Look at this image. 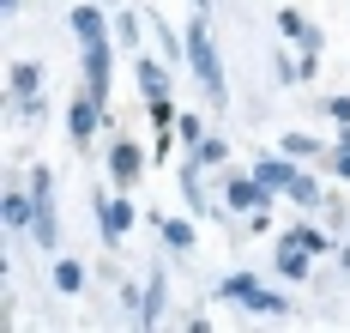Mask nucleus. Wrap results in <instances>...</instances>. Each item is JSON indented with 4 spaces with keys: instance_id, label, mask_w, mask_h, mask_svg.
<instances>
[{
    "instance_id": "obj_1",
    "label": "nucleus",
    "mask_w": 350,
    "mask_h": 333,
    "mask_svg": "<svg viewBox=\"0 0 350 333\" xmlns=\"http://www.w3.org/2000/svg\"><path fill=\"white\" fill-rule=\"evenodd\" d=\"M187 67H193V85L206 91V103L224 110V103H230V85H224V55H217V42H211V31H206V12L187 25Z\"/></svg>"
},
{
    "instance_id": "obj_2",
    "label": "nucleus",
    "mask_w": 350,
    "mask_h": 333,
    "mask_svg": "<svg viewBox=\"0 0 350 333\" xmlns=\"http://www.w3.org/2000/svg\"><path fill=\"white\" fill-rule=\"evenodd\" d=\"M25 188H31V200H36L31 243L42 249V255H55V249H61V212H55V176H49V164H42V170H31V176H25Z\"/></svg>"
},
{
    "instance_id": "obj_3",
    "label": "nucleus",
    "mask_w": 350,
    "mask_h": 333,
    "mask_svg": "<svg viewBox=\"0 0 350 333\" xmlns=\"http://www.w3.org/2000/svg\"><path fill=\"white\" fill-rule=\"evenodd\" d=\"M79 61H85V91L109 103V85H115V37H91L79 42Z\"/></svg>"
},
{
    "instance_id": "obj_4",
    "label": "nucleus",
    "mask_w": 350,
    "mask_h": 333,
    "mask_svg": "<svg viewBox=\"0 0 350 333\" xmlns=\"http://www.w3.org/2000/svg\"><path fill=\"white\" fill-rule=\"evenodd\" d=\"M145 164H151V151H145L133 134H115V140H109V182L121 188V194L145 176Z\"/></svg>"
},
{
    "instance_id": "obj_5",
    "label": "nucleus",
    "mask_w": 350,
    "mask_h": 333,
    "mask_svg": "<svg viewBox=\"0 0 350 333\" xmlns=\"http://www.w3.org/2000/svg\"><path fill=\"white\" fill-rule=\"evenodd\" d=\"M91 206H97V230H103V243H109V249H121L127 230H133V200H127V194H97Z\"/></svg>"
},
{
    "instance_id": "obj_6",
    "label": "nucleus",
    "mask_w": 350,
    "mask_h": 333,
    "mask_svg": "<svg viewBox=\"0 0 350 333\" xmlns=\"http://www.w3.org/2000/svg\"><path fill=\"white\" fill-rule=\"evenodd\" d=\"M103 127V103L79 85V97H72V110H67V140H72V151H91V134Z\"/></svg>"
},
{
    "instance_id": "obj_7",
    "label": "nucleus",
    "mask_w": 350,
    "mask_h": 333,
    "mask_svg": "<svg viewBox=\"0 0 350 333\" xmlns=\"http://www.w3.org/2000/svg\"><path fill=\"white\" fill-rule=\"evenodd\" d=\"M224 206H230L236 219L260 212V206H266V188H260V176H254V170H242V176L230 170V176H224Z\"/></svg>"
},
{
    "instance_id": "obj_8",
    "label": "nucleus",
    "mask_w": 350,
    "mask_h": 333,
    "mask_svg": "<svg viewBox=\"0 0 350 333\" xmlns=\"http://www.w3.org/2000/svg\"><path fill=\"white\" fill-rule=\"evenodd\" d=\"M278 37H284V42H296L302 55H320V49H326V31H320V25H308L296 6H284V12H278Z\"/></svg>"
},
{
    "instance_id": "obj_9",
    "label": "nucleus",
    "mask_w": 350,
    "mask_h": 333,
    "mask_svg": "<svg viewBox=\"0 0 350 333\" xmlns=\"http://www.w3.org/2000/svg\"><path fill=\"white\" fill-rule=\"evenodd\" d=\"M133 85H139L145 103H157V97H170V61H151L133 49Z\"/></svg>"
},
{
    "instance_id": "obj_10",
    "label": "nucleus",
    "mask_w": 350,
    "mask_h": 333,
    "mask_svg": "<svg viewBox=\"0 0 350 333\" xmlns=\"http://www.w3.org/2000/svg\"><path fill=\"white\" fill-rule=\"evenodd\" d=\"M31 219H36L31 188H6V194H0V224H6V230H25V236H31Z\"/></svg>"
},
{
    "instance_id": "obj_11",
    "label": "nucleus",
    "mask_w": 350,
    "mask_h": 333,
    "mask_svg": "<svg viewBox=\"0 0 350 333\" xmlns=\"http://www.w3.org/2000/svg\"><path fill=\"white\" fill-rule=\"evenodd\" d=\"M272 267H278V279H308V267H314V255H308L302 243H290V236H278V249H272Z\"/></svg>"
},
{
    "instance_id": "obj_12",
    "label": "nucleus",
    "mask_w": 350,
    "mask_h": 333,
    "mask_svg": "<svg viewBox=\"0 0 350 333\" xmlns=\"http://www.w3.org/2000/svg\"><path fill=\"white\" fill-rule=\"evenodd\" d=\"M67 18H72V37H79V42H91V37H115V25L103 18V6H91V0H79Z\"/></svg>"
},
{
    "instance_id": "obj_13",
    "label": "nucleus",
    "mask_w": 350,
    "mask_h": 333,
    "mask_svg": "<svg viewBox=\"0 0 350 333\" xmlns=\"http://www.w3.org/2000/svg\"><path fill=\"white\" fill-rule=\"evenodd\" d=\"M163 303H170V279L151 273L145 291H139V328H157V321H163Z\"/></svg>"
},
{
    "instance_id": "obj_14",
    "label": "nucleus",
    "mask_w": 350,
    "mask_h": 333,
    "mask_svg": "<svg viewBox=\"0 0 350 333\" xmlns=\"http://www.w3.org/2000/svg\"><path fill=\"white\" fill-rule=\"evenodd\" d=\"M6 91H12V103L18 97H42V67L36 61H12L6 67Z\"/></svg>"
},
{
    "instance_id": "obj_15",
    "label": "nucleus",
    "mask_w": 350,
    "mask_h": 333,
    "mask_svg": "<svg viewBox=\"0 0 350 333\" xmlns=\"http://www.w3.org/2000/svg\"><path fill=\"white\" fill-rule=\"evenodd\" d=\"M157 230H163V249H170V255H193V236H200L193 212H187V219H157Z\"/></svg>"
},
{
    "instance_id": "obj_16",
    "label": "nucleus",
    "mask_w": 350,
    "mask_h": 333,
    "mask_svg": "<svg viewBox=\"0 0 350 333\" xmlns=\"http://www.w3.org/2000/svg\"><path fill=\"white\" fill-rule=\"evenodd\" d=\"M284 200H296V206H302V212H320V206H326V200H332V194H326V188H320L314 176H308V170H302V176H296V182H290V194H284Z\"/></svg>"
},
{
    "instance_id": "obj_17",
    "label": "nucleus",
    "mask_w": 350,
    "mask_h": 333,
    "mask_svg": "<svg viewBox=\"0 0 350 333\" xmlns=\"http://www.w3.org/2000/svg\"><path fill=\"white\" fill-rule=\"evenodd\" d=\"M49 279H55V291H61V297H79V291H85V267L67 260V255L55 260V273H49Z\"/></svg>"
},
{
    "instance_id": "obj_18",
    "label": "nucleus",
    "mask_w": 350,
    "mask_h": 333,
    "mask_svg": "<svg viewBox=\"0 0 350 333\" xmlns=\"http://www.w3.org/2000/svg\"><path fill=\"white\" fill-rule=\"evenodd\" d=\"M254 291H260V285H254V273H230V279H217V297H224V303H254Z\"/></svg>"
},
{
    "instance_id": "obj_19",
    "label": "nucleus",
    "mask_w": 350,
    "mask_h": 333,
    "mask_svg": "<svg viewBox=\"0 0 350 333\" xmlns=\"http://www.w3.org/2000/svg\"><path fill=\"white\" fill-rule=\"evenodd\" d=\"M284 236H290V243H302L308 255H332V236H326V230H314V224H290Z\"/></svg>"
},
{
    "instance_id": "obj_20",
    "label": "nucleus",
    "mask_w": 350,
    "mask_h": 333,
    "mask_svg": "<svg viewBox=\"0 0 350 333\" xmlns=\"http://www.w3.org/2000/svg\"><path fill=\"white\" fill-rule=\"evenodd\" d=\"M206 134H211V127L200 121V115L181 110V121H175V140H181V151H200V140H206Z\"/></svg>"
},
{
    "instance_id": "obj_21",
    "label": "nucleus",
    "mask_w": 350,
    "mask_h": 333,
    "mask_svg": "<svg viewBox=\"0 0 350 333\" xmlns=\"http://www.w3.org/2000/svg\"><path fill=\"white\" fill-rule=\"evenodd\" d=\"M187 158H200L206 170H217V164L230 158V140H224V134H206V140H200V151H187Z\"/></svg>"
},
{
    "instance_id": "obj_22",
    "label": "nucleus",
    "mask_w": 350,
    "mask_h": 333,
    "mask_svg": "<svg viewBox=\"0 0 350 333\" xmlns=\"http://www.w3.org/2000/svg\"><path fill=\"white\" fill-rule=\"evenodd\" d=\"M247 309H254V315H290V297H278V291H266V285H260Z\"/></svg>"
},
{
    "instance_id": "obj_23",
    "label": "nucleus",
    "mask_w": 350,
    "mask_h": 333,
    "mask_svg": "<svg viewBox=\"0 0 350 333\" xmlns=\"http://www.w3.org/2000/svg\"><path fill=\"white\" fill-rule=\"evenodd\" d=\"M284 151H290V158H320L326 140H314V134H284Z\"/></svg>"
},
{
    "instance_id": "obj_24",
    "label": "nucleus",
    "mask_w": 350,
    "mask_h": 333,
    "mask_svg": "<svg viewBox=\"0 0 350 333\" xmlns=\"http://www.w3.org/2000/svg\"><path fill=\"white\" fill-rule=\"evenodd\" d=\"M115 42H127V49H139V12H115Z\"/></svg>"
},
{
    "instance_id": "obj_25",
    "label": "nucleus",
    "mask_w": 350,
    "mask_h": 333,
    "mask_svg": "<svg viewBox=\"0 0 350 333\" xmlns=\"http://www.w3.org/2000/svg\"><path fill=\"white\" fill-rule=\"evenodd\" d=\"M272 73H278V85H302V61H290V55H272Z\"/></svg>"
},
{
    "instance_id": "obj_26",
    "label": "nucleus",
    "mask_w": 350,
    "mask_h": 333,
    "mask_svg": "<svg viewBox=\"0 0 350 333\" xmlns=\"http://www.w3.org/2000/svg\"><path fill=\"white\" fill-rule=\"evenodd\" d=\"M12 115H18V121H42V115H49V91H42V97H18Z\"/></svg>"
},
{
    "instance_id": "obj_27",
    "label": "nucleus",
    "mask_w": 350,
    "mask_h": 333,
    "mask_svg": "<svg viewBox=\"0 0 350 333\" xmlns=\"http://www.w3.org/2000/svg\"><path fill=\"white\" fill-rule=\"evenodd\" d=\"M326 115H332V121L345 127V121H350V97H326Z\"/></svg>"
},
{
    "instance_id": "obj_28",
    "label": "nucleus",
    "mask_w": 350,
    "mask_h": 333,
    "mask_svg": "<svg viewBox=\"0 0 350 333\" xmlns=\"http://www.w3.org/2000/svg\"><path fill=\"white\" fill-rule=\"evenodd\" d=\"M260 230H272V212L260 206V212H247V236H260Z\"/></svg>"
},
{
    "instance_id": "obj_29",
    "label": "nucleus",
    "mask_w": 350,
    "mask_h": 333,
    "mask_svg": "<svg viewBox=\"0 0 350 333\" xmlns=\"http://www.w3.org/2000/svg\"><path fill=\"white\" fill-rule=\"evenodd\" d=\"M332 176H345V182H350V151L345 146H332Z\"/></svg>"
},
{
    "instance_id": "obj_30",
    "label": "nucleus",
    "mask_w": 350,
    "mask_h": 333,
    "mask_svg": "<svg viewBox=\"0 0 350 333\" xmlns=\"http://www.w3.org/2000/svg\"><path fill=\"white\" fill-rule=\"evenodd\" d=\"M332 146H345V151H350V121L338 127V134H332Z\"/></svg>"
},
{
    "instance_id": "obj_31",
    "label": "nucleus",
    "mask_w": 350,
    "mask_h": 333,
    "mask_svg": "<svg viewBox=\"0 0 350 333\" xmlns=\"http://www.w3.org/2000/svg\"><path fill=\"white\" fill-rule=\"evenodd\" d=\"M0 6H6V12H18V6H25V0H0Z\"/></svg>"
},
{
    "instance_id": "obj_32",
    "label": "nucleus",
    "mask_w": 350,
    "mask_h": 333,
    "mask_svg": "<svg viewBox=\"0 0 350 333\" xmlns=\"http://www.w3.org/2000/svg\"><path fill=\"white\" fill-rule=\"evenodd\" d=\"M206 6H211V0H193V12H206Z\"/></svg>"
}]
</instances>
